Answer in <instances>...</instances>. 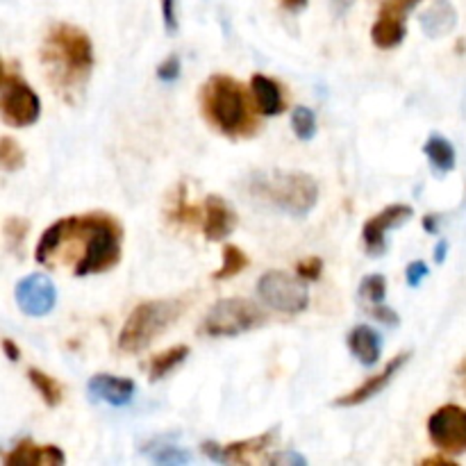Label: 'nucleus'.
<instances>
[{"label": "nucleus", "mask_w": 466, "mask_h": 466, "mask_svg": "<svg viewBox=\"0 0 466 466\" xmlns=\"http://www.w3.org/2000/svg\"><path fill=\"white\" fill-rule=\"evenodd\" d=\"M123 228L103 212L77 214L50 223L35 258L46 268H66L77 278L105 273L121 262Z\"/></svg>", "instance_id": "1"}, {"label": "nucleus", "mask_w": 466, "mask_h": 466, "mask_svg": "<svg viewBox=\"0 0 466 466\" xmlns=\"http://www.w3.org/2000/svg\"><path fill=\"white\" fill-rule=\"evenodd\" d=\"M39 57L50 86L73 103L94 71V44L89 35L71 23H55L46 32Z\"/></svg>", "instance_id": "2"}, {"label": "nucleus", "mask_w": 466, "mask_h": 466, "mask_svg": "<svg viewBox=\"0 0 466 466\" xmlns=\"http://www.w3.org/2000/svg\"><path fill=\"white\" fill-rule=\"evenodd\" d=\"M255 107L258 103L250 100L244 85L230 76H212L200 89L205 121L228 139H248L259 130Z\"/></svg>", "instance_id": "3"}, {"label": "nucleus", "mask_w": 466, "mask_h": 466, "mask_svg": "<svg viewBox=\"0 0 466 466\" xmlns=\"http://www.w3.org/2000/svg\"><path fill=\"white\" fill-rule=\"evenodd\" d=\"M246 191L255 200L294 217H305L319 203L317 180L303 171H258L246 182Z\"/></svg>", "instance_id": "4"}, {"label": "nucleus", "mask_w": 466, "mask_h": 466, "mask_svg": "<svg viewBox=\"0 0 466 466\" xmlns=\"http://www.w3.org/2000/svg\"><path fill=\"white\" fill-rule=\"evenodd\" d=\"M182 312H185V300L177 299L139 303L123 323L118 349L123 353H139L146 346L153 344L162 332H167Z\"/></svg>", "instance_id": "5"}, {"label": "nucleus", "mask_w": 466, "mask_h": 466, "mask_svg": "<svg viewBox=\"0 0 466 466\" xmlns=\"http://www.w3.org/2000/svg\"><path fill=\"white\" fill-rule=\"evenodd\" d=\"M0 114L5 126L9 127H27L41 116V100L36 91L9 64L3 66V80H0Z\"/></svg>", "instance_id": "6"}, {"label": "nucleus", "mask_w": 466, "mask_h": 466, "mask_svg": "<svg viewBox=\"0 0 466 466\" xmlns=\"http://www.w3.org/2000/svg\"><path fill=\"white\" fill-rule=\"evenodd\" d=\"M264 321L267 314L250 300L226 299L209 309L200 332L205 337H237L262 326Z\"/></svg>", "instance_id": "7"}, {"label": "nucleus", "mask_w": 466, "mask_h": 466, "mask_svg": "<svg viewBox=\"0 0 466 466\" xmlns=\"http://www.w3.org/2000/svg\"><path fill=\"white\" fill-rule=\"evenodd\" d=\"M258 294L268 308L282 314H300L309 305V291L303 278L287 271H267L258 282Z\"/></svg>", "instance_id": "8"}, {"label": "nucleus", "mask_w": 466, "mask_h": 466, "mask_svg": "<svg viewBox=\"0 0 466 466\" xmlns=\"http://www.w3.org/2000/svg\"><path fill=\"white\" fill-rule=\"evenodd\" d=\"M428 437L441 453H466V410L460 405H441L428 419Z\"/></svg>", "instance_id": "9"}, {"label": "nucleus", "mask_w": 466, "mask_h": 466, "mask_svg": "<svg viewBox=\"0 0 466 466\" xmlns=\"http://www.w3.org/2000/svg\"><path fill=\"white\" fill-rule=\"evenodd\" d=\"M273 444H276V432L268 431L264 435L253 437V440H244L228 446L205 441L203 453L209 460L221 464H271L273 455H268V451L273 449Z\"/></svg>", "instance_id": "10"}, {"label": "nucleus", "mask_w": 466, "mask_h": 466, "mask_svg": "<svg viewBox=\"0 0 466 466\" xmlns=\"http://www.w3.org/2000/svg\"><path fill=\"white\" fill-rule=\"evenodd\" d=\"M414 209L410 205L396 203L385 208L382 212H378L376 217L369 218L362 228V241L364 250H367L371 258H380L387 253V235H390L394 228L403 226L412 218Z\"/></svg>", "instance_id": "11"}, {"label": "nucleus", "mask_w": 466, "mask_h": 466, "mask_svg": "<svg viewBox=\"0 0 466 466\" xmlns=\"http://www.w3.org/2000/svg\"><path fill=\"white\" fill-rule=\"evenodd\" d=\"M14 296H16L21 312L36 319L53 312L55 303H57V291H55L53 280L44 273H30L23 280H18Z\"/></svg>", "instance_id": "12"}, {"label": "nucleus", "mask_w": 466, "mask_h": 466, "mask_svg": "<svg viewBox=\"0 0 466 466\" xmlns=\"http://www.w3.org/2000/svg\"><path fill=\"white\" fill-rule=\"evenodd\" d=\"M412 358V353H400L396 355V358H391L390 362L385 364V369H382L380 373H376V376L367 378V380L362 382L360 387H355L353 391H349V394L339 396V399L335 400V408H358V405L367 403V400H371L373 396L382 394V390H385L387 385H390L391 380L396 378V373L400 371V369L408 364V360Z\"/></svg>", "instance_id": "13"}, {"label": "nucleus", "mask_w": 466, "mask_h": 466, "mask_svg": "<svg viewBox=\"0 0 466 466\" xmlns=\"http://www.w3.org/2000/svg\"><path fill=\"white\" fill-rule=\"evenodd\" d=\"M205 223L203 232L209 241H221L235 230L237 226V212L230 208L226 198L221 196H208L203 205Z\"/></svg>", "instance_id": "14"}, {"label": "nucleus", "mask_w": 466, "mask_h": 466, "mask_svg": "<svg viewBox=\"0 0 466 466\" xmlns=\"http://www.w3.org/2000/svg\"><path fill=\"white\" fill-rule=\"evenodd\" d=\"M7 466H62L66 464L62 449L57 446H39L30 440H23L5 455Z\"/></svg>", "instance_id": "15"}, {"label": "nucleus", "mask_w": 466, "mask_h": 466, "mask_svg": "<svg viewBox=\"0 0 466 466\" xmlns=\"http://www.w3.org/2000/svg\"><path fill=\"white\" fill-rule=\"evenodd\" d=\"M135 382L127 378L107 376V373H98L89 380V394L94 399L103 400V403L114 405V408H126L132 399H135Z\"/></svg>", "instance_id": "16"}, {"label": "nucleus", "mask_w": 466, "mask_h": 466, "mask_svg": "<svg viewBox=\"0 0 466 466\" xmlns=\"http://www.w3.org/2000/svg\"><path fill=\"white\" fill-rule=\"evenodd\" d=\"M419 23H421L426 36L440 39V36L451 35L455 30V25H458V12H455L451 0H435L426 12H421Z\"/></svg>", "instance_id": "17"}, {"label": "nucleus", "mask_w": 466, "mask_h": 466, "mask_svg": "<svg viewBox=\"0 0 466 466\" xmlns=\"http://www.w3.org/2000/svg\"><path fill=\"white\" fill-rule=\"evenodd\" d=\"M250 89L255 94V103H258V112L264 116H278L285 112V96H282L280 85L271 77L255 73L250 77Z\"/></svg>", "instance_id": "18"}, {"label": "nucleus", "mask_w": 466, "mask_h": 466, "mask_svg": "<svg viewBox=\"0 0 466 466\" xmlns=\"http://www.w3.org/2000/svg\"><path fill=\"white\" fill-rule=\"evenodd\" d=\"M349 349L350 353L358 358L360 364L373 367V364H378V360H380V335H378L371 326H355L349 335Z\"/></svg>", "instance_id": "19"}, {"label": "nucleus", "mask_w": 466, "mask_h": 466, "mask_svg": "<svg viewBox=\"0 0 466 466\" xmlns=\"http://www.w3.org/2000/svg\"><path fill=\"white\" fill-rule=\"evenodd\" d=\"M405 35H408V27H405L403 18L396 16H380L378 14V21L371 27V39L378 48L391 50L396 46L403 44Z\"/></svg>", "instance_id": "20"}, {"label": "nucleus", "mask_w": 466, "mask_h": 466, "mask_svg": "<svg viewBox=\"0 0 466 466\" xmlns=\"http://www.w3.org/2000/svg\"><path fill=\"white\" fill-rule=\"evenodd\" d=\"M423 153H426L428 162L435 168L440 176H446L455 168V148L446 137L441 135H431V139L423 146Z\"/></svg>", "instance_id": "21"}, {"label": "nucleus", "mask_w": 466, "mask_h": 466, "mask_svg": "<svg viewBox=\"0 0 466 466\" xmlns=\"http://www.w3.org/2000/svg\"><path fill=\"white\" fill-rule=\"evenodd\" d=\"M187 355H189V346H185V344L173 346V349L155 355V358L150 360V367H148L150 380L157 382V380H162V378H167L168 373L176 371V369L185 362Z\"/></svg>", "instance_id": "22"}, {"label": "nucleus", "mask_w": 466, "mask_h": 466, "mask_svg": "<svg viewBox=\"0 0 466 466\" xmlns=\"http://www.w3.org/2000/svg\"><path fill=\"white\" fill-rule=\"evenodd\" d=\"M27 380L32 382V387L36 390V394L44 399V403L48 405V408H57V405L62 403L64 390L53 376H48V373L41 371V369L30 367L27 369Z\"/></svg>", "instance_id": "23"}, {"label": "nucleus", "mask_w": 466, "mask_h": 466, "mask_svg": "<svg viewBox=\"0 0 466 466\" xmlns=\"http://www.w3.org/2000/svg\"><path fill=\"white\" fill-rule=\"evenodd\" d=\"M250 264L248 255L239 248V246H232L228 244L223 248V264L217 273H212L214 280H230V278L239 276L246 267Z\"/></svg>", "instance_id": "24"}, {"label": "nucleus", "mask_w": 466, "mask_h": 466, "mask_svg": "<svg viewBox=\"0 0 466 466\" xmlns=\"http://www.w3.org/2000/svg\"><path fill=\"white\" fill-rule=\"evenodd\" d=\"M27 232H30V221L23 217H9L5 221V244H7L9 253L23 258V246H25Z\"/></svg>", "instance_id": "25"}, {"label": "nucleus", "mask_w": 466, "mask_h": 466, "mask_svg": "<svg viewBox=\"0 0 466 466\" xmlns=\"http://www.w3.org/2000/svg\"><path fill=\"white\" fill-rule=\"evenodd\" d=\"M23 164H25V153H23L21 146L12 137H3V141H0V167H3V171L14 173L23 168Z\"/></svg>", "instance_id": "26"}, {"label": "nucleus", "mask_w": 466, "mask_h": 466, "mask_svg": "<svg viewBox=\"0 0 466 466\" xmlns=\"http://www.w3.org/2000/svg\"><path fill=\"white\" fill-rule=\"evenodd\" d=\"M291 127H294L296 137L300 141H309L317 135V116H314L312 109L308 107H296L291 114Z\"/></svg>", "instance_id": "27"}, {"label": "nucleus", "mask_w": 466, "mask_h": 466, "mask_svg": "<svg viewBox=\"0 0 466 466\" xmlns=\"http://www.w3.org/2000/svg\"><path fill=\"white\" fill-rule=\"evenodd\" d=\"M168 214H171L173 221L180 223V226H198L200 223V208L198 205H191L189 200H187L185 191L176 196V205H173Z\"/></svg>", "instance_id": "28"}, {"label": "nucleus", "mask_w": 466, "mask_h": 466, "mask_svg": "<svg viewBox=\"0 0 466 466\" xmlns=\"http://www.w3.org/2000/svg\"><path fill=\"white\" fill-rule=\"evenodd\" d=\"M360 296L364 300H369L371 305H382L387 296V280L380 273H373V276H367L360 285Z\"/></svg>", "instance_id": "29"}, {"label": "nucleus", "mask_w": 466, "mask_h": 466, "mask_svg": "<svg viewBox=\"0 0 466 466\" xmlns=\"http://www.w3.org/2000/svg\"><path fill=\"white\" fill-rule=\"evenodd\" d=\"M153 462L157 464H187L191 462V455L187 451L176 449V446H159L150 453Z\"/></svg>", "instance_id": "30"}, {"label": "nucleus", "mask_w": 466, "mask_h": 466, "mask_svg": "<svg viewBox=\"0 0 466 466\" xmlns=\"http://www.w3.org/2000/svg\"><path fill=\"white\" fill-rule=\"evenodd\" d=\"M376 3H378V14H380V16H396L405 21L410 9H412L417 3H421V0H376Z\"/></svg>", "instance_id": "31"}, {"label": "nucleus", "mask_w": 466, "mask_h": 466, "mask_svg": "<svg viewBox=\"0 0 466 466\" xmlns=\"http://www.w3.org/2000/svg\"><path fill=\"white\" fill-rule=\"evenodd\" d=\"M296 273H299L305 282L319 280L323 273V259L317 258V255H312V258L308 259H300L299 267H296Z\"/></svg>", "instance_id": "32"}, {"label": "nucleus", "mask_w": 466, "mask_h": 466, "mask_svg": "<svg viewBox=\"0 0 466 466\" xmlns=\"http://www.w3.org/2000/svg\"><path fill=\"white\" fill-rule=\"evenodd\" d=\"M180 71H182L180 57H177V55H171V57H167L157 66V77L162 82H176L177 77H180Z\"/></svg>", "instance_id": "33"}, {"label": "nucleus", "mask_w": 466, "mask_h": 466, "mask_svg": "<svg viewBox=\"0 0 466 466\" xmlns=\"http://www.w3.org/2000/svg\"><path fill=\"white\" fill-rule=\"evenodd\" d=\"M162 5V21L168 35L177 32V0H159Z\"/></svg>", "instance_id": "34"}, {"label": "nucleus", "mask_w": 466, "mask_h": 466, "mask_svg": "<svg viewBox=\"0 0 466 466\" xmlns=\"http://www.w3.org/2000/svg\"><path fill=\"white\" fill-rule=\"evenodd\" d=\"M405 278H408L410 287H419L428 278V267L426 262H412L405 271Z\"/></svg>", "instance_id": "35"}, {"label": "nucleus", "mask_w": 466, "mask_h": 466, "mask_svg": "<svg viewBox=\"0 0 466 466\" xmlns=\"http://www.w3.org/2000/svg\"><path fill=\"white\" fill-rule=\"evenodd\" d=\"M371 314H373V317L378 319V321L387 323V326H399V321H400L399 314H396L394 309L387 308L385 303H382V305H373V308H371Z\"/></svg>", "instance_id": "36"}, {"label": "nucleus", "mask_w": 466, "mask_h": 466, "mask_svg": "<svg viewBox=\"0 0 466 466\" xmlns=\"http://www.w3.org/2000/svg\"><path fill=\"white\" fill-rule=\"evenodd\" d=\"M330 3V9L335 16H344V14L350 12V7L355 5V0H328Z\"/></svg>", "instance_id": "37"}, {"label": "nucleus", "mask_w": 466, "mask_h": 466, "mask_svg": "<svg viewBox=\"0 0 466 466\" xmlns=\"http://www.w3.org/2000/svg\"><path fill=\"white\" fill-rule=\"evenodd\" d=\"M3 350L5 355H7L9 362H18V360H21V349H18L12 339H3Z\"/></svg>", "instance_id": "38"}, {"label": "nucleus", "mask_w": 466, "mask_h": 466, "mask_svg": "<svg viewBox=\"0 0 466 466\" xmlns=\"http://www.w3.org/2000/svg\"><path fill=\"white\" fill-rule=\"evenodd\" d=\"M308 3H309V0H280L282 7H285L287 12H291V14L303 12V9L308 7Z\"/></svg>", "instance_id": "39"}, {"label": "nucleus", "mask_w": 466, "mask_h": 466, "mask_svg": "<svg viewBox=\"0 0 466 466\" xmlns=\"http://www.w3.org/2000/svg\"><path fill=\"white\" fill-rule=\"evenodd\" d=\"M273 462H287V464H299L305 466V458L296 453H282V455H273Z\"/></svg>", "instance_id": "40"}, {"label": "nucleus", "mask_w": 466, "mask_h": 466, "mask_svg": "<svg viewBox=\"0 0 466 466\" xmlns=\"http://www.w3.org/2000/svg\"><path fill=\"white\" fill-rule=\"evenodd\" d=\"M446 250H449V244H446V241H440V246H437V250H435V262L437 264H441L446 259Z\"/></svg>", "instance_id": "41"}, {"label": "nucleus", "mask_w": 466, "mask_h": 466, "mask_svg": "<svg viewBox=\"0 0 466 466\" xmlns=\"http://www.w3.org/2000/svg\"><path fill=\"white\" fill-rule=\"evenodd\" d=\"M423 228H426V232H437V217L435 214H428L426 218H423Z\"/></svg>", "instance_id": "42"}, {"label": "nucleus", "mask_w": 466, "mask_h": 466, "mask_svg": "<svg viewBox=\"0 0 466 466\" xmlns=\"http://www.w3.org/2000/svg\"><path fill=\"white\" fill-rule=\"evenodd\" d=\"M458 378H460V385H462L464 391H466V358L462 360V362H460V367H458Z\"/></svg>", "instance_id": "43"}, {"label": "nucleus", "mask_w": 466, "mask_h": 466, "mask_svg": "<svg viewBox=\"0 0 466 466\" xmlns=\"http://www.w3.org/2000/svg\"><path fill=\"white\" fill-rule=\"evenodd\" d=\"M423 464H453V462H451V460H446V458H440V455H435V458L423 460Z\"/></svg>", "instance_id": "44"}]
</instances>
